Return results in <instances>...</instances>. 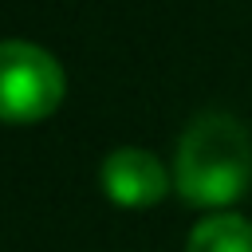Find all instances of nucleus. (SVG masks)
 Listing matches in <instances>:
<instances>
[{
	"mask_svg": "<svg viewBox=\"0 0 252 252\" xmlns=\"http://www.w3.org/2000/svg\"><path fill=\"white\" fill-rule=\"evenodd\" d=\"M98 181H102V193H106L110 205L150 209L169 193L173 173L158 161V154H150L142 146H118L114 154H106Z\"/></svg>",
	"mask_w": 252,
	"mask_h": 252,
	"instance_id": "7ed1b4c3",
	"label": "nucleus"
},
{
	"mask_svg": "<svg viewBox=\"0 0 252 252\" xmlns=\"http://www.w3.org/2000/svg\"><path fill=\"white\" fill-rule=\"evenodd\" d=\"M185 252H252V220L240 213H213L189 232Z\"/></svg>",
	"mask_w": 252,
	"mask_h": 252,
	"instance_id": "20e7f679",
	"label": "nucleus"
},
{
	"mask_svg": "<svg viewBox=\"0 0 252 252\" xmlns=\"http://www.w3.org/2000/svg\"><path fill=\"white\" fill-rule=\"evenodd\" d=\"M67 94L63 67L28 39H8L0 47V102H4V122L12 126H32L55 114V106Z\"/></svg>",
	"mask_w": 252,
	"mask_h": 252,
	"instance_id": "f03ea898",
	"label": "nucleus"
},
{
	"mask_svg": "<svg viewBox=\"0 0 252 252\" xmlns=\"http://www.w3.org/2000/svg\"><path fill=\"white\" fill-rule=\"evenodd\" d=\"M252 185V138L248 130L224 114L209 110L193 118L177 142L173 158V189L193 209L224 213Z\"/></svg>",
	"mask_w": 252,
	"mask_h": 252,
	"instance_id": "f257e3e1",
	"label": "nucleus"
}]
</instances>
